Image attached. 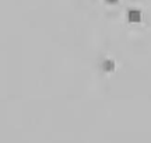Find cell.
<instances>
[{
	"instance_id": "cell-1",
	"label": "cell",
	"mask_w": 151,
	"mask_h": 143,
	"mask_svg": "<svg viewBox=\"0 0 151 143\" xmlns=\"http://www.w3.org/2000/svg\"><path fill=\"white\" fill-rule=\"evenodd\" d=\"M127 18H129L130 22H137L140 21V13L137 10H130L127 13Z\"/></svg>"
},
{
	"instance_id": "cell-2",
	"label": "cell",
	"mask_w": 151,
	"mask_h": 143,
	"mask_svg": "<svg viewBox=\"0 0 151 143\" xmlns=\"http://www.w3.org/2000/svg\"><path fill=\"white\" fill-rule=\"evenodd\" d=\"M104 69H105V70H112L113 69L112 62H104Z\"/></svg>"
},
{
	"instance_id": "cell-3",
	"label": "cell",
	"mask_w": 151,
	"mask_h": 143,
	"mask_svg": "<svg viewBox=\"0 0 151 143\" xmlns=\"http://www.w3.org/2000/svg\"><path fill=\"white\" fill-rule=\"evenodd\" d=\"M109 3H115V1H116V0H108Z\"/></svg>"
}]
</instances>
